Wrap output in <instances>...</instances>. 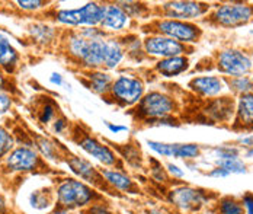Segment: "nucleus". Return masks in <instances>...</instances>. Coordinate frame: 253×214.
I'll return each mask as SVG.
<instances>
[{"mask_svg":"<svg viewBox=\"0 0 253 214\" xmlns=\"http://www.w3.org/2000/svg\"><path fill=\"white\" fill-rule=\"evenodd\" d=\"M64 44L67 55L89 72L115 69L126 57L123 43L117 38L108 37L106 32L99 28L72 31Z\"/></svg>","mask_w":253,"mask_h":214,"instance_id":"f257e3e1","label":"nucleus"},{"mask_svg":"<svg viewBox=\"0 0 253 214\" xmlns=\"http://www.w3.org/2000/svg\"><path fill=\"white\" fill-rule=\"evenodd\" d=\"M57 204L64 210L87 209L99 200V194L89 184L77 178H64L55 187Z\"/></svg>","mask_w":253,"mask_h":214,"instance_id":"f03ea898","label":"nucleus"},{"mask_svg":"<svg viewBox=\"0 0 253 214\" xmlns=\"http://www.w3.org/2000/svg\"><path fill=\"white\" fill-rule=\"evenodd\" d=\"M103 18V4L87 1L80 7L60 9L54 13V21L66 27L98 28Z\"/></svg>","mask_w":253,"mask_h":214,"instance_id":"7ed1b4c3","label":"nucleus"},{"mask_svg":"<svg viewBox=\"0 0 253 214\" xmlns=\"http://www.w3.org/2000/svg\"><path fill=\"white\" fill-rule=\"evenodd\" d=\"M111 96L121 107L137 105L144 93V82L132 75H120L111 86Z\"/></svg>","mask_w":253,"mask_h":214,"instance_id":"20e7f679","label":"nucleus"},{"mask_svg":"<svg viewBox=\"0 0 253 214\" xmlns=\"http://www.w3.org/2000/svg\"><path fill=\"white\" fill-rule=\"evenodd\" d=\"M137 114L144 118L147 123L149 121H156L162 118L170 117L175 109L176 104L175 101L162 92H150L143 96V99L137 104Z\"/></svg>","mask_w":253,"mask_h":214,"instance_id":"39448f33","label":"nucleus"},{"mask_svg":"<svg viewBox=\"0 0 253 214\" xmlns=\"http://www.w3.org/2000/svg\"><path fill=\"white\" fill-rule=\"evenodd\" d=\"M41 166L40 153L29 146H18L15 147L4 159L3 168L9 173H26L34 172Z\"/></svg>","mask_w":253,"mask_h":214,"instance_id":"423d86ee","label":"nucleus"},{"mask_svg":"<svg viewBox=\"0 0 253 214\" xmlns=\"http://www.w3.org/2000/svg\"><path fill=\"white\" fill-rule=\"evenodd\" d=\"M212 18L221 27H242L253 21V6L246 3H224L215 9Z\"/></svg>","mask_w":253,"mask_h":214,"instance_id":"0eeeda50","label":"nucleus"},{"mask_svg":"<svg viewBox=\"0 0 253 214\" xmlns=\"http://www.w3.org/2000/svg\"><path fill=\"white\" fill-rule=\"evenodd\" d=\"M168 200L170 204H173L176 209L185 213L197 212L208 201V195L203 189L180 185V187L172 188L168 194Z\"/></svg>","mask_w":253,"mask_h":214,"instance_id":"6e6552de","label":"nucleus"},{"mask_svg":"<svg viewBox=\"0 0 253 214\" xmlns=\"http://www.w3.org/2000/svg\"><path fill=\"white\" fill-rule=\"evenodd\" d=\"M156 28L160 35H165L170 40H175L180 44H191L197 43L201 37V29L183 21H175V19H162L156 24Z\"/></svg>","mask_w":253,"mask_h":214,"instance_id":"1a4fd4ad","label":"nucleus"},{"mask_svg":"<svg viewBox=\"0 0 253 214\" xmlns=\"http://www.w3.org/2000/svg\"><path fill=\"white\" fill-rule=\"evenodd\" d=\"M218 70L231 78L246 76L253 67L252 60L248 54L240 50H224L218 55L217 60Z\"/></svg>","mask_w":253,"mask_h":214,"instance_id":"9d476101","label":"nucleus"},{"mask_svg":"<svg viewBox=\"0 0 253 214\" xmlns=\"http://www.w3.org/2000/svg\"><path fill=\"white\" fill-rule=\"evenodd\" d=\"M210 9V4L200 1H166L162 4L163 15L168 19L183 21L188 22L189 19L201 18Z\"/></svg>","mask_w":253,"mask_h":214,"instance_id":"9b49d317","label":"nucleus"},{"mask_svg":"<svg viewBox=\"0 0 253 214\" xmlns=\"http://www.w3.org/2000/svg\"><path fill=\"white\" fill-rule=\"evenodd\" d=\"M143 48H144L146 54L153 55V57H160V60L183 55V53H186V45L177 43L175 40H170L165 35H160V34L147 37L143 41Z\"/></svg>","mask_w":253,"mask_h":214,"instance_id":"f8f14e48","label":"nucleus"},{"mask_svg":"<svg viewBox=\"0 0 253 214\" xmlns=\"http://www.w3.org/2000/svg\"><path fill=\"white\" fill-rule=\"evenodd\" d=\"M77 144L86 155H89L92 159L98 161L106 168H114L118 163V156L115 155V152L109 146L103 144L98 138L89 134H83L77 140Z\"/></svg>","mask_w":253,"mask_h":214,"instance_id":"ddd939ff","label":"nucleus"},{"mask_svg":"<svg viewBox=\"0 0 253 214\" xmlns=\"http://www.w3.org/2000/svg\"><path fill=\"white\" fill-rule=\"evenodd\" d=\"M66 163L79 179L89 184L90 187H102L105 184L101 171H98L89 161H86L80 156L69 155L66 158Z\"/></svg>","mask_w":253,"mask_h":214,"instance_id":"4468645a","label":"nucleus"},{"mask_svg":"<svg viewBox=\"0 0 253 214\" xmlns=\"http://www.w3.org/2000/svg\"><path fill=\"white\" fill-rule=\"evenodd\" d=\"M131 18L124 12L118 3H105L103 4V18L99 27L105 32H120L129 27Z\"/></svg>","mask_w":253,"mask_h":214,"instance_id":"2eb2a0df","label":"nucleus"},{"mask_svg":"<svg viewBox=\"0 0 253 214\" xmlns=\"http://www.w3.org/2000/svg\"><path fill=\"white\" fill-rule=\"evenodd\" d=\"M189 89L204 98H212L226 89V82L218 76H200L189 82Z\"/></svg>","mask_w":253,"mask_h":214,"instance_id":"dca6fc26","label":"nucleus"},{"mask_svg":"<svg viewBox=\"0 0 253 214\" xmlns=\"http://www.w3.org/2000/svg\"><path fill=\"white\" fill-rule=\"evenodd\" d=\"M21 54L13 47L10 40L0 31V70L6 75H12L19 66Z\"/></svg>","mask_w":253,"mask_h":214,"instance_id":"f3484780","label":"nucleus"},{"mask_svg":"<svg viewBox=\"0 0 253 214\" xmlns=\"http://www.w3.org/2000/svg\"><path fill=\"white\" fill-rule=\"evenodd\" d=\"M101 173L102 178H103V182L106 185H109L112 189H117V191H121V192H134L135 188H137L134 181L126 175V172H123L120 169L106 168V169H102Z\"/></svg>","mask_w":253,"mask_h":214,"instance_id":"a211bd4d","label":"nucleus"},{"mask_svg":"<svg viewBox=\"0 0 253 214\" xmlns=\"http://www.w3.org/2000/svg\"><path fill=\"white\" fill-rule=\"evenodd\" d=\"M189 67V61L185 55L162 58L156 63V72L165 78H176L185 73Z\"/></svg>","mask_w":253,"mask_h":214,"instance_id":"6ab92c4d","label":"nucleus"},{"mask_svg":"<svg viewBox=\"0 0 253 214\" xmlns=\"http://www.w3.org/2000/svg\"><path fill=\"white\" fill-rule=\"evenodd\" d=\"M112 83L114 78L103 70H93L87 75V87L96 95H108Z\"/></svg>","mask_w":253,"mask_h":214,"instance_id":"aec40b11","label":"nucleus"},{"mask_svg":"<svg viewBox=\"0 0 253 214\" xmlns=\"http://www.w3.org/2000/svg\"><path fill=\"white\" fill-rule=\"evenodd\" d=\"M237 123L245 128H253V93L240 95L237 102Z\"/></svg>","mask_w":253,"mask_h":214,"instance_id":"412c9836","label":"nucleus"},{"mask_svg":"<svg viewBox=\"0 0 253 214\" xmlns=\"http://www.w3.org/2000/svg\"><path fill=\"white\" fill-rule=\"evenodd\" d=\"M31 37L35 40V43L41 44V45H47L55 37V31L54 28L47 25V24H34L31 29Z\"/></svg>","mask_w":253,"mask_h":214,"instance_id":"4be33fe9","label":"nucleus"},{"mask_svg":"<svg viewBox=\"0 0 253 214\" xmlns=\"http://www.w3.org/2000/svg\"><path fill=\"white\" fill-rule=\"evenodd\" d=\"M35 146H37V152L44 159H48V161H57L58 159V147L54 141H51L50 138L38 137L35 141Z\"/></svg>","mask_w":253,"mask_h":214,"instance_id":"5701e85b","label":"nucleus"},{"mask_svg":"<svg viewBox=\"0 0 253 214\" xmlns=\"http://www.w3.org/2000/svg\"><path fill=\"white\" fill-rule=\"evenodd\" d=\"M200 146L195 143H176L175 149V156L176 159L182 161H189V159H197L200 156Z\"/></svg>","mask_w":253,"mask_h":214,"instance_id":"b1692460","label":"nucleus"},{"mask_svg":"<svg viewBox=\"0 0 253 214\" xmlns=\"http://www.w3.org/2000/svg\"><path fill=\"white\" fill-rule=\"evenodd\" d=\"M147 146H149V149L152 150L153 153H156L160 158H173L175 156L176 143H165V141L149 140Z\"/></svg>","mask_w":253,"mask_h":214,"instance_id":"393cba45","label":"nucleus"},{"mask_svg":"<svg viewBox=\"0 0 253 214\" xmlns=\"http://www.w3.org/2000/svg\"><path fill=\"white\" fill-rule=\"evenodd\" d=\"M218 214H245V209L236 198L224 197L218 201Z\"/></svg>","mask_w":253,"mask_h":214,"instance_id":"a878e982","label":"nucleus"},{"mask_svg":"<svg viewBox=\"0 0 253 214\" xmlns=\"http://www.w3.org/2000/svg\"><path fill=\"white\" fill-rule=\"evenodd\" d=\"M217 166H221L223 169H226L230 175H243L248 172L245 162L239 156L231 158V159H224V161H217Z\"/></svg>","mask_w":253,"mask_h":214,"instance_id":"bb28decb","label":"nucleus"},{"mask_svg":"<svg viewBox=\"0 0 253 214\" xmlns=\"http://www.w3.org/2000/svg\"><path fill=\"white\" fill-rule=\"evenodd\" d=\"M15 149V138L4 127L0 126V161H3Z\"/></svg>","mask_w":253,"mask_h":214,"instance_id":"cd10ccee","label":"nucleus"},{"mask_svg":"<svg viewBox=\"0 0 253 214\" xmlns=\"http://www.w3.org/2000/svg\"><path fill=\"white\" fill-rule=\"evenodd\" d=\"M230 89H233L234 92L245 95V93H252L253 90V81L248 76H242V78H233L228 82Z\"/></svg>","mask_w":253,"mask_h":214,"instance_id":"c85d7f7f","label":"nucleus"},{"mask_svg":"<svg viewBox=\"0 0 253 214\" xmlns=\"http://www.w3.org/2000/svg\"><path fill=\"white\" fill-rule=\"evenodd\" d=\"M29 204L35 210H47L51 206L50 195L44 191H34L29 195Z\"/></svg>","mask_w":253,"mask_h":214,"instance_id":"c756f323","label":"nucleus"},{"mask_svg":"<svg viewBox=\"0 0 253 214\" xmlns=\"http://www.w3.org/2000/svg\"><path fill=\"white\" fill-rule=\"evenodd\" d=\"M123 9H124V12H126V15L131 18V19H134V18H141L144 13H146V6H143L141 3H137V1H117Z\"/></svg>","mask_w":253,"mask_h":214,"instance_id":"7c9ffc66","label":"nucleus"},{"mask_svg":"<svg viewBox=\"0 0 253 214\" xmlns=\"http://www.w3.org/2000/svg\"><path fill=\"white\" fill-rule=\"evenodd\" d=\"M231 107H233V105H230L228 102L220 99V101H217V102L212 104V107H211V115H212L215 120L224 121V120H227L228 117H230V114H231V112H230V111H231Z\"/></svg>","mask_w":253,"mask_h":214,"instance_id":"2f4dec72","label":"nucleus"},{"mask_svg":"<svg viewBox=\"0 0 253 214\" xmlns=\"http://www.w3.org/2000/svg\"><path fill=\"white\" fill-rule=\"evenodd\" d=\"M240 153V150L237 147H231V146H218L214 149V155L217 158V161H224V159H231V158H237Z\"/></svg>","mask_w":253,"mask_h":214,"instance_id":"473e14b6","label":"nucleus"},{"mask_svg":"<svg viewBox=\"0 0 253 214\" xmlns=\"http://www.w3.org/2000/svg\"><path fill=\"white\" fill-rule=\"evenodd\" d=\"M15 4H18V7L25 10V12H37V10L47 7L48 3L47 1H38V0H18V1H15Z\"/></svg>","mask_w":253,"mask_h":214,"instance_id":"72a5a7b5","label":"nucleus"},{"mask_svg":"<svg viewBox=\"0 0 253 214\" xmlns=\"http://www.w3.org/2000/svg\"><path fill=\"white\" fill-rule=\"evenodd\" d=\"M38 120L41 124H50L51 121L55 120V107L52 102H47L44 107L41 108V111L38 114Z\"/></svg>","mask_w":253,"mask_h":214,"instance_id":"f704fd0d","label":"nucleus"},{"mask_svg":"<svg viewBox=\"0 0 253 214\" xmlns=\"http://www.w3.org/2000/svg\"><path fill=\"white\" fill-rule=\"evenodd\" d=\"M153 165L150 169H152V176L156 179V181H159V182H166V179H168V172H166V169H163L162 168V165L159 163V162L153 161Z\"/></svg>","mask_w":253,"mask_h":214,"instance_id":"c9c22d12","label":"nucleus"},{"mask_svg":"<svg viewBox=\"0 0 253 214\" xmlns=\"http://www.w3.org/2000/svg\"><path fill=\"white\" fill-rule=\"evenodd\" d=\"M84 214H115L108 206H105L103 203H93L92 206H89L86 209Z\"/></svg>","mask_w":253,"mask_h":214,"instance_id":"e433bc0d","label":"nucleus"},{"mask_svg":"<svg viewBox=\"0 0 253 214\" xmlns=\"http://www.w3.org/2000/svg\"><path fill=\"white\" fill-rule=\"evenodd\" d=\"M12 105H13L12 96L7 95L6 92H0V117L7 114L10 111Z\"/></svg>","mask_w":253,"mask_h":214,"instance_id":"4c0bfd02","label":"nucleus"},{"mask_svg":"<svg viewBox=\"0 0 253 214\" xmlns=\"http://www.w3.org/2000/svg\"><path fill=\"white\" fill-rule=\"evenodd\" d=\"M69 127V121L64 118V117H60V118H55L52 121V131L55 134H63Z\"/></svg>","mask_w":253,"mask_h":214,"instance_id":"58836bf2","label":"nucleus"},{"mask_svg":"<svg viewBox=\"0 0 253 214\" xmlns=\"http://www.w3.org/2000/svg\"><path fill=\"white\" fill-rule=\"evenodd\" d=\"M166 172H168L170 176L177 178V179H180V178L185 176L183 169H180V168H179L177 165H175V163H168V165H166Z\"/></svg>","mask_w":253,"mask_h":214,"instance_id":"ea45409f","label":"nucleus"},{"mask_svg":"<svg viewBox=\"0 0 253 214\" xmlns=\"http://www.w3.org/2000/svg\"><path fill=\"white\" fill-rule=\"evenodd\" d=\"M242 206L245 209V214H253V194H245L243 195Z\"/></svg>","mask_w":253,"mask_h":214,"instance_id":"a19ab883","label":"nucleus"},{"mask_svg":"<svg viewBox=\"0 0 253 214\" xmlns=\"http://www.w3.org/2000/svg\"><path fill=\"white\" fill-rule=\"evenodd\" d=\"M208 176H211V178H227V176H230V173L226 169H223L221 166H215L214 169H211L208 172Z\"/></svg>","mask_w":253,"mask_h":214,"instance_id":"79ce46f5","label":"nucleus"},{"mask_svg":"<svg viewBox=\"0 0 253 214\" xmlns=\"http://www.w3.org/2000/svg\"><path fill=\"white\" fill-rule=\"evenodd\" d=\"M105 124H106V128H108L112 134H120L124 133V131H128V127H126V126L114 124V123H109V121H105Z\"/></svg>","mask_w":253,"mask_h":214,"instance_id":"37998d69","label":"nucleus"},{"mask_svg":"<svg viewBox=\"0 0 253 214\" xmlns=\"http://www.w3.org/2000/svg\"><path fill=\"white\" fill-rule=\"evenodd\" d=\"M50 83L51 85H54V86H63L64 85V81H63V76L60 75V73H51L50 76Z\"/></svg>","mask_w":253,"mask_h":214,"instance_id":"c03bdc74","label":"nucleus"},{"mask_svg":"<svg viewBox=\"0 0 253 214\" xmlns=\"http://www.w3.org/2000/svg\"><path fill=\"white\" fill-rule=\"evenodd\" d=\"M239 143L249 147V149H253V135H243L239 138Z\"/></svg>","mask_w":253,"mask_h":214,"instance_id":"a18cd8bd","label":"nucleus"},{"mask_svg":"<svg viewBox=\"0 0 253 214\" xmlns=\"http://www.w3.org/2000/svg\"><path fill=\"white\" fill-rule=\"evenodd\" d=\"M6 85H7V81L4 78V73L0 70V92H4L6 90Z\"/></svg>","mask_w":253,"mask_h":214,"instance_id":"49530a36","label":"nucleus"},{"mask_svg":"<svg viewBox=\"0 0 253 214\" xmlns=\"http://www.w3.org/2000/svg\"><path fill=\"white\" fill-rule=\"evenodd\" d=\"M149 214H170L168 210H165V209H160V207H157V209H152Z\"/></svg>","mask_w":253,"mask_h":214,"instance_id":"de8ad7c7","label":"nucleus"},{"mask_svg":"<svg viewBox=\"0 0 253 214\" xmlns=\"http://www.w3.org/2000/svg\"><path fill=\"white\" fill-rule=\"evenodd\" d=\"M4 210H6V201H4L3 195L0 194V214L4 213Z\"/></svg>","mask_w":253,"mask_h":214,"instance_id":"09e8293b","label":"nucleus"},{"mask_svg":"<svg viewBox=\"0 0 253 214\" xmlns=\"http://www.w3.org/2000/svg\"><path fill=\"white\" fill-rule=\"evenodd\" d=\"M246 156H248V158H253V149H249V150L246 152Z\"/></svg>","mask_w":253,"mask_h":214,"instance_id":"8fccbe9b","label":"nucleus"}]
</instances>
